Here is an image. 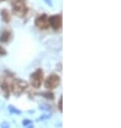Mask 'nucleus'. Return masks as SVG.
I'll return each mask as SVG.
<instances>
[{
	"label": "nucleus",
	"instance_id": "1",
	"mask_svg": "<svg viewBox=\"0 0 121 128\" xmlns=\"http://www.w3.org/2000/svg\"><path fill=\"white\" fill-rule=\"evenodd\" d=\"M12 8H13L14 14L17 15L19 17H24L28 11L27 6H26V3H25L24 0H15V1H13Z\"/></svg>",
	"mask_w": 121,
	"mask_h": 128
},
{
	"label": "nucleus",
	"instance_id": "8",
	"mask_svg": "<svg viewBox=\"0 0 121 128\" xmlns=\"http://www.w3.org/2000/svg\"><path fill=\"white\" fill-rule=\"evenodd\" d=\"M1 15H2V18H3L5 22H10V20H11V16H10V14H9V12L7 11V10H2Z\"/></svg>",
	"mask_w": 121,
	"mask_h": 128
},
{
	"label": "nucleus",
	"instance_id": "5",
	"mask_svg": "<svg viewBox=\"0 0 121 128\" xmlns=\"http://www.w3.org/2000/svg\"><path fill=\"white\" fill-rule=\"evenodd\" d=\"M36 26L40 29H48L49 28V17L45 15V14H42V15L38 16L36 20Z\"/></svg>",
	"mask_w": 121,
	"mask_h": 128
},
{
	"label": "nucleus",
	"instance_id": "4",
	"mask_svg": "<svg viewBox=\"0 0 121 128\" xmlns=\"http://www.w3.org/2000/svg\"><path fill=\"white\" fill-rule=\"evenodd\" d=\"M49 25L51 26L54 30H58L62 27V15H52L49 17Z\"/></svg>",
	"mask_w": 121,
	"mask_h": 128
},
{
	"label": "nucleus",
	"instance_id": "3",
	"mask_svg": "<svg viewBox=\"0 0 121 128\" xmlns=\"http://www.w3.org/2000/svg\"><path fill=\"white\" fill-rule=\"evenodd\" d=\"M59 84V76L56 74H51L47 78V80L44 82V86L47 90H54L55 87H57V85Z\"/></svg>",
	"mask_w": 121,
	"mask_h": 128
},
{
	"label": "nucleus",
	"instance_id": "9",
	"mask_svg": "<svg viewBox=\"0 0 121 128\" xmlns=\"http://www.w3.org/2000/svg\"><path fill=\"white\" fill-rule=\"evenodd\" d=\"M43 95H44V96H47L45 98H50V99H52V98H53V94H52V93H44Z\"/></svg>",
	"mask_w": 121,
	"mask_h": 128
},
{
	"label": "nucleus",
	"instance_id": "6",
	"mask_svg": "<svg viewBox=\"0 0 121 128\" xmlns=\"http://www.w3.org/2000/svg\"><path fill=\"white\" fill-rule=\"evenodd\" d=\"M26 86H27L26 82H23V81H21V80H15V82H14L13 85H12V88H13L14 94H16V95L21 94L25 90V88H26Z\"/></svg>",
	"mask_w": 121,
	"mask_h": 128
},
{
	"label": "nucleus",
	"instance_id": "7",
	"mask_svg": "<svg viewBox=\"0 0 121 128\" xmlns=\"http://www.w3.org/2000/svg\"><path fill=\"white\" fill-rule=\"evenodd\" d=\"M10 37H11V34L9 32V31H5L2 34H1V38H0V40L2 42H7L10 40Z\"/></svg>",
	"mask_w": 121,
	"mask_h": 128
},
{
	"label": "nucleus",
	"instance_id": "2",
	"mask_svg": "<svg viewBox=\"0 0 121 128\" xmlns=\"http://www.w3.org/2000/svg\"><path fill=\"white\" fill-rule=\"evenodd\" d=\"M42 81H43V72H42L41 69L36 70L33 74H31L30 82H31V85H33L35 88L40 87L41 84H42Z\"/></svg>",
	"mask_w": 121,
	"mask_h": 128
},
{
	"label": "nucleus",
	"instance_id": "10",
	"mask_svg": "<svg viewBox=\"0 0 121 128\" xmlns=\"http://www.w3.org/2000/svg\"><path fill=\"white\" fill-rule=\"evenodd\" d=\"M6 54H7L6 50L3 48H0V55H6Z\"/></svg>",
	"mask_w": 121,
	"mask_h": 128
},
{
	"label": "nucleus",
	"instance_id": "11",
	"mask_svg": "<svg viewBox=\"0 0 121 128\" xmlns=\"http://www.w3.org/2000/svg\"><path fill=\"white\" fill-rule=\"evenodd\" d=\"M62 101H63V98H59V104H58V108H59V111H62Z\"/></svg>",
	"mask_w": 121,
	"mask_h": 128
}]
</instances>
